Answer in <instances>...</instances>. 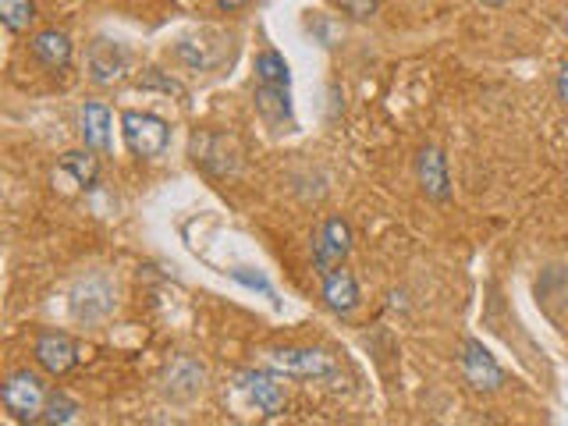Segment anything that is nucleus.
I'll list each match as a JSON object with an SVG mask.
<instances>
[{
	"label": "nucleus",
	"mask_w": 568,
	"mask_h": 426,
	"mask_svg": "<svg viewBox=\"0 0 568 426\" xmlns=\"http://www.w3.org/2000/svg\"><path fill=\"white\" fill-rule=\"evenodd\" d=\"M416 178L419 189L430 203H448L452 200V174H448V160L437 146H423L416 156Z\"/></svg>",
	"instance_id": "obj_8"
},
{
	"label": "nucleus",
	"mask_w": 568,
	"mask_h": 426,
	"mask_svg": "<svg viewBox=\"0 0 568 426\" xmlns=\"http://www.w3.org/2000/svg\"><path fill=\"white\" fill-rule=\"evenodd\" d=\"M462 373H466V384L473 390H497V387H501V381H505L501 366L494 363V355L479 342L462 345Z\"/></svg>",
	"instance_id": "obj_10"
},
{
	"label": "nucleus",
	"mask_w": 568,
	"mask_h": 426,
	"mask_svg": "<svg viewBox=\"0 0 568 426\" xmlns=\"http://www.w3.org/2000/svg\"><path fill=\"white\" fill-rule=\"evenodd\" d=\"M47 398H50V390L29 369L11 373V377L4 381V387H0V402H4L8 413L18 416V419H29V423H36V419L43 416Z\"/></svg>",
	"instance_id": "obj_3"
},
{
	"label": "nucleus",
	"mask_w": 568,
	"mask_h": 426,
	"mask_svg": "<svg viewBox=\"0 0 568 426\" xmlns=\"http://www.w3.org/2000/svg\"><path fill=\"white\" fill-rule=\"evenodd\" d=\"M121 132H124V146L142 160H156L164 156L171 129L164 118H156L150 111H124L121 114Z\"/></svg>",
	"instance_id": "obj_2"
},
{
	"label": "nucleus",
	"mask_w": 568,
	"mask_h": 426,
	"mask_svg": "<svg viewBox=\"0 0 568 426\" xmlns=\"http://www.w3.org/2000/svg\"><path fill=\"white\" fill-rule=\"evenodd\" d=\"M0 22L8 32H26L36 22V0H0Z\"/></svg>",
	"instance_id": "obj_19"
},
{
	"label": "nucleus",
	"mask_w": 568,
	"mask_h": 426,
	"mask_svg": "<svg viewBox=\"0 0 568 426\" xmlns=\"http://www.w3.org/2000/svg\"><path fill=\"white\" fill-rule=\"evenodd\" d=\"M32 58L50 71H64L71 64V40L58 29H43L32 36Z\"/></svg>",
	"instance_id": "obj_15"
},
{
	"label": "nucleus",
	"mask_w": 568,
	"mask_h": 426,
	"mask_svg": "<svg viewBox=\"0 0 568 426\" xmlns=\"http://www.w3.org/2000/svg\"><path fill=\"white\" fill-rule=\"evenodd\" d=\"M75 416H79V405L71 402L64 390H53V395L47 398V408H43L40 423H47V426H64V423H75Z\"/></svg>",
	"instance_id": "obj_20"
},
{
	"label": "nucleus",
	"mask_w": 568,
	"mask_h": 426,
	"mask_svg": "<svg viewBox=\"0 0 568 426\" xmlns=\"http://www.w3.org/2000/svg\"><path fill=\"white\" fill-rule=\"evenodd\" d=\"M381 4L384 0H334V8L345 18H352V22H366V18H373L381 11Z\"/></svg>",
	"instance_id": "obj_21"
},
{
	"label": "nucleus",
	"mask_w": 568,
	"mask_h": 426,
	"mask_svg": "<svg viewBox=\"0 0 568 426\" xmlns=\"http://www.w3.org/2000/svg\"><path fill=\"white\" fill-rule=\"evenodd\" d=\"M71 313L82 324H100L114 313V288L111 281L103 274H89L75 284V292H71Z\"/></svg>",
	"instance_id": "obj_5"
},
{
	"label": "nucleus",
	"mask_w": 568,
	"mask_h": 426,
	"mask_svg": "<svg viewBox=\"0 0 568 426\" xmlns=\"http://www.w3.org/2000/svg\"><path fill=\"white\" fill-rule=\"evenodd\" d=\"M139 85H160L164 93H178V97H185V89L178 85V82H168V79H156V75H150V79H139Z\"/></svg>",
	"instance_id": "obj_22"
},
{
	"label": "nucleus",
	"mask_w": 568,
	"mask_h": 426,
	"mask_svg": "<svg viewBox=\"0 0 568 426\" xmlns=\"http://www.w3.org/2000/svg\"><path fill=\"white\" fill-rule=\"evenodd\" d=\"M352 248V227L345 217H327L313 235V266L320 277H327L337 266H345Z\"/></svg>",
	"instance_id": "obj_4"
},
{
	"label": "nucleus",
	"mask_w": 568,
	"mask_h": 426,
	"mask_svg": "<svg viewBox=\"0 0 568 426\" xmlns=\"http://www.w3.org/2000/svg\"><path fill=\"white\" fill-rule=\"evenodd\" d=\"M256 111L263 114L266 124L274 129H292V97H288V85H256Z\"/></svg>",
	"instance_id": "obj_14"
},
{
	"label": "nucleus",
	"mask_w": 568,
	"mask_h": 426,
	"mask_svg": "<svg viewBox=\"0 0 568 426\" xmlns=\"http://www.w3.org/2000/svg\"><path fill=\"white\" fill-rule=\"evenodd\" d=\"M256 82H263V85H292L288 61H284L277 50H263L256 58Z\"/></svg>",
	"instance_id": "obj_18"
},
{
	"label": "nucleus",
	"mask_w": 568,
	"mask_h": 426,
	"mask_svg": "<svg viewBox=\"0 0 568 426\" xmlns=\"http://www.w3.org/2000/svg\"><path fill=\"white\" fill-rule=\"evenodd\" d=\"M324 281V302L334 310V313H352L355 306H359V284H355V277L345 271V266H337V271H331Z\"/></svg>",
	"instance_id": "obj_16"
},
{
	"label": "nucleus",
	"mask_w": 568,
	"mask_h": 426,
	"mask_svg": "<svg viewBox=\"0 0 568 426\" xmlns=\"http://www.w3.org/2000/svg\"><path fill=\"white\" fill-rule=\"evenodd\" d=\"M558 97H561V103H568V61L558 71Z\"/></svg>",
	"instance_id": "obj_23"
},
{
	"label": "nucleus",
	"mask_w": 568,
	"mask_h": 426,
	"mask_svg": "<svg viewBox=\"0 0 568 426\" xmlns=\"http://www.w3.org/2000/svg\"><path fill=\"white\" fill-rule=\"evenodd\" d=\"M271 366L295 381H320L334 373V359L324 348H274Z\"/></svg>",
	"instance_id": "obj_6"
},
{
	"label": "nucleus",
	"mask_w": 568,
	"mask_h": 426,
	"mask_svg": "<svg viewBox=\"0 0 568 426\" xmlns=\"http://www.w3.org/2000/svg\"><path fill=\"white\" fill-rule=\"evenodd\" d=\"M192 164L210 178H231L242 168V146L235 135L224 132H195L189 142Z\"/></svg>",
	"instance_id": "obj_1"
},
{
	"label": "nucleus",
	"mask_w": 568,
	"mask_h": 426,
	"mask_svg": "<svg viewBox=\"0 0 568 426\" xmlns=\"http://www.w3.org/2000/svg\"><path fill=\"white\" fill-rule=\"evenodd\" d=\"M484 8H501V4H508V0H479Z\"/></svg>",
	"instance_id": "obj_25"
},
{
	"label": "nucleus",
	"mask_w": 568,
	"mask_h": 426,
	"mask_svg": "<svg viewBox=\"0 0 568 426\" xmlns=\"http://www.w3.org/2000/svg\"><path fill=\"white\" fill-rule=\"evenodd\" d=\"M242 390L248 395V402H253L263 416H277L284 402H288V390H284V384L274 377V373L266 369H248L242 373Z\"/></svg>",
	"instance_id": "obj_11"
},
{
	"label": "nucleus",
	"mask_w": 568,
	"mask_h": 426,
	"mask_svg": "<svg viewBox=\"0 0 568 426\" xmlns=\"http://www.w3.org/2000/svg\"><path fill=\"white\" fill-rule=\"evenodd\" d=\"M168 395L171 398H178V402H189V398H195L203 390V381H206V369L195 363V359H189V355H178V359L168 366Z\"/></svg>",
	"instance_id": "obj_13"
},
{
	"label": "nucleus",
	"mask_w": 568,
	"mask_h": 426,
	"mask_svg": "<svg viewBox=\"0 0 568 426\" xmlns=\"http://www.w3.org/2000/svg\"><path fill=\"white\" fill-rule=\"evenodd\" d=\"M61 171L71 174V182H75L79 189H93L97 178H100L97 156L93 153H79V150H71V153L61 156Z\"/></svg>",
	"instance_id": "obj_17"
},
{
	"label": "nucleus",
	"mask_w": 568,
	"mask_h": 426,
	"mask_svg": "<svg viewBox=\"0 0 568 426\" xmlns=\"http://www.w3.org/2000/svg\"><path fill=\"white\" fill-rule=\"evenodd\" d=\"M36 363H40L50 377H64V373L79 363V345L71 342L64 331H47L36 337Z\"/></svg>",
	"instance_id": "obj_9"
},
{
	"label": "nucleus",
	"mask_w": 568,
	"mask_h": 426,
	"mask_svg": "<svg viewBox=\"0 0 568 426\" xmlns=\"http://www.w3.org/2000/svg\"><path fill=\"white\" fill-rule=\"evenodd\" d=\"M248 0H217V8L221 11H239V8H245Z\"/></svg>",
	"instance_id": "obj_24"
},
{
	"label": "nucleus",
	"mask_w": 568,
	"mask_h": 426,
	"mask_svg": "<svg viewBox=\"0 0 568 426\" xmlns=\"http://www.w3.org/2000/svg\"><path fill=\"white\" fill-rule=\"evenodd\" d=\"M129 50H124L121 43L106 40V36H100V40H93V47H89L85 53V68H89V79H93L97 85H114L124 79V71H129Z\"/></svg>",
	"instance_id": "obj_7"
},
{
	"label": "nucleus",
	"mask_w": 568,
	"mask_h": 426,
	"mask_svg": "<svg viewBox=\"0 0 568 426\" xmlns=\"http://www.w3.org/2000/svg\"><path fill=\"white\" fill-rule=\"evenodd\" d=\"M82 139L89 150H100L106 153L114 146V114L106 103H85L82 106Z\"/></svg>",
	"instance_id": "obj_12"
}]
</instances>
